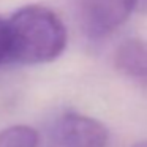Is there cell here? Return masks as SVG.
Masks as SVG:
<instances>
[{"instance_id":"cell-1","label":"cell","mask_w":147,"mask_h":147,"mask_svg":"<svg viewBox=\"0 0 147 147\" xmlns=\"http://www.w3.org/2000/svg\"><path fill=\"white\" fill-rule=\"evenodd\" d=\"M10 59L22 65L48 63L60 57L67 46V29L48 7L27 5L8 21Z\"/></svg>"},{"instance_id":"cell-2","label":"cell","mask_w":147,"mask_h":147,"mask_svg":"<svg viewBox=\"0 0 147 147\" xmlns=\"http://www.w3.org/2000/svg\"><path fill=\"white\" fill-rule=\"evenodd\" d=\"M109 131L100 120L65 112L54 122L45 147H108Z\"/></svg>"},{"instance_id":"cell-3","label":"cell","mask_w":147,"mask_h":147,"mask_svg":"<svg viewBox=\"0 0 147 147\" xmlns=\"http://www.w3.org/2000/svg\"><path fill=\"white\" fill-rule=\"evenodd\" d=\"M138 0H81L84 32L92 40H101L127 22L136 11Z\"/></svg>"},{"instance_id":"cell-4","label":"cell","mask_w":147,"mask_h":147,"mask_svg":"<svg viewBox=\"0 0 147 147\" xmlns=\"http://www.w3.org/2000/svg\"><path fill=\"white\" fill-rule=\"evenodd\" d=\"M114 63L125 76L147 82V41L138 38L123 41L115 51Z\"/></svg>"},{"instance_id":"cell-5","label":"cell","mask_w":147,"mask_h":147,"mask_svg":"<svg viewBox=\"0 0 147 147\" xmlns=\"http://www.w3.org/2000/svg\"><path fill=\"white\" fill-rule=\"evenodd\" d=\"M38 133L26 125H13L0 131V147H38Z\"/></svg>"},{"instance_id":"cell-6","label":"cell","mask_w":147,"mask_h":147,"mask_svg":"<svg viewBox=\"0 0 147 147\" xmlns=\"http://www.w3.org/2000/svg\"><path fill=\"white\" fill-rule=\"evenodd\" d=\"M10 59V29L8 21L0 16V65Z\"/></svg>"},{"instance_id":"cell-7","label":"cell","mask_w":147,"mask_h":147,"mask_svg":"<svg viewBox=\"0 0 147 147\" xmlns=\"http://www.w3.org/2000/svg\"><path fill=\"white\" fill-rule=\"evenodd\" d=\"M136 11H141V13H146V11H147V0H138Z\"/></svg>"},{"instance_id":"cell-8","label":"cell","mask_w":147,"mask_h":147,"mask_svg":"<svg viewBox=\"0 0 147 147\" xmlns=\"http://www.w3.org/2000/svg\"><path fill=\"white\" fill-rule=\"evenodd\" d=\"M133 147H147V141H141V142H136Z\"/></svg>"}]
</instances>
